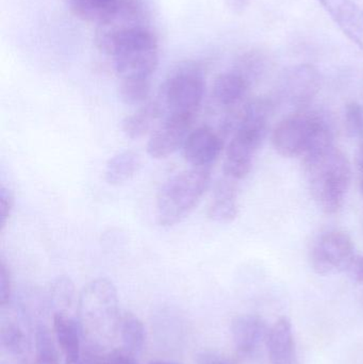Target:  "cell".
Masks as SVG:
<instances>
[{"instance_id": "cell-1", "label": "cell", "mask_w": 363, "mask_h": 364, "mask_svg": "<svg viewBox=\"0 0 363 364\" xmlns=\"http://www.w3.org/2000/svg\"><path fill=\"white\" fill-rule=\"evenodd\" d=\"M77 306L85 348L104 353L119 336L121 323L114 284L107 278L92 280L79 294Z\"/></svg>"}, {"instance_id": "cell-2", "label": "cell", "mask_w": 363, "mask_h": 364, "mask_svg": "<svg viewBox=\"0 0 363 364\" xmlns=\"http://www.w3.org/2000/svg\"><path fill=\"white\" fill-rule=\"evenodd\" d=\"M304 171L311 196L326 214L342 208L351 182V164L345 154L332 146L304 157Z\"/></svg>"}, {"instance_id": "cell-3", "label": "cell", "mask_w": 363, "mask_h": 364, "mask_svg": "<svg viewBox=\"0 0 363 364\" xmlns=\"http://www.w3.org/2000/svg\"><path fill=\"white\" fill-rule=\"evenodd\" d=\"M211 184V168H191L170 177L157 195V222L170 228L197 207Z\"/></svg>"}, {"instance_id": "cell-4", "label": "cell", "mask_w": 363, "mask_h": 364, "mask_svg": "<svg viewBox=\"0 0 363 364\" xmlns=\"http://www.w3.org/2000/svg\"><path fill=\"white\" fill-rule=\"evenodd\" d=\"M275 151L286 158L306 156L332 146V134L320 113L298 110L283 119L272 136Z\"/></svg>"}, {"instance_id": "cell-5", "label": "cell", "mask_w": 363, "mask_h": 364, "mask_svg": "<svg viewBox=\"0 0 363 364\" xmlns=\"http://www.w3.org/2000/svg\"><path fill=\"white\" fill-rule=\"evenodd\" d=\"M206 91L204 72L198 64L185 62L173 70L160 92L166 115L196 117Z\"/></svg>"}, {"instance_id": "cell-6", "label": "cell", "mask_w": 363, "mask_h": 364, "mask_svg": "<svg viewBox=\"0 0 363 364\" xmlns=\"http://www.w3.org/2000/svg\"><path fill=\"white\" fill-rule=\"evenodd\" d=\"M109 55L119 80L151 79L159 63V45L151 28L123 38Z\"/></svg>"}, {"instance_id": "cell-7", "label": "cell", "mask_w": 363, "mask_h": 364, "mask_svg": "<svg viewBox=\"0 0 363 364\" xmlns=\"http://www.w3.org/2000/svg\"><path fill=\"white\" fill-rule=\"evenodd\" d=\"M151 19L142 0H121L114 10L97 23L95 43L97 48L110 55L117 43L130 34L151 29Z\"/></svg>"}, {"instance_id": "cell-8", "label": "cell", "mask_w": 363, "mask_h": 364, "mask_svg": "<svg viewBox=\"0 0 363 364\" xmlns=\"http://www.w3.org/2000/svg\"><path fill=\"white\" fill-rule=\"evenodd\" d=\"M355 246L343 231H330L319 237L311 250V267L319 275H334L351 269Z\"/></svg>"}, {"instance_id": "cell-9", "label": "cell", "mask_w": 363, "mask_h": 364, "mask_svg": "<svg viewBox=\"0 0 363 364\" xmlns=\"http://www.w3.org/2000/svg\"><path fill=\"white\" fill-rule=\"evenodd\" d=\"M26 324L29 322L21 310L11 304L1 307L0 364H29L31 341Z\"/></svg>"}, {"instance_id": "cell-10", "label": "cell", "mask_w": 363, "mask_h": 364, "mask_svg": "<svg viewBox=\"0 0 363 364\" xmlns=\"http://www.w3.org/2000/svg\"><path fill=\"white\" fill-rule=\"evenodd\" d=\"M281 96L296 110H305L321 90V75L310 64H300L286 70L279 83Z\"/></svg>"}, {"instance_id": "cell-11", "label": "cell", "mask_w": 363, "mask_h": 364, "mask_svg": "<svg viewBox=\"0 0 363 364\" xmlns=\"http://www.w3.org/2000/svg\"><path fill=\"white\" fill-rule=\"evenodd\" d=\"M196 117L185 115H166L151 134L147 142V154L153 159L161 160L183 149L192 132Z\"/></svg>"}, {"instance_id": "cell-12", "label": "cell", "mask_w": 363, "mask_h": 364, "mask_svg": "<svg viewBox=\"0 0 363 364\" xmlns=\"http://www.w3.org/2000/svg\"><path fill=\"white\" fill-rule=\"evenodd\" d=\"M224 149L221 134L209 126L192 130L183 146V158L191 168H211Z\"/></svg>"}, {"instance_id": "cell-13", "label": "cell", "mask_w": 363, "mask_h": 364, "mask_svg": "<svg viewBox=\"0 0 363 364\" xmlns=\"http://www.w3.org/2000/svg\"><path fill=\"white\" fill-rule=\"evenodd\" d=\"M230 331L238 352L249 356L266 343L270 328L259 316L242 314L232 320Z\"/></svg>"}, {"instance_id": "cell-14", "label": "cell", "mask_w": 363, "mask_h": 364, "mask_svg": "<svg viewBox=\"0 0 363 364\" xmlns=\"http://www.w3.org/2000/svg\"><path fill=\"white\" fill-rule=\"evenodd\" d=\"M341 31L363 51V10L353 0H318Z\"/></svg>"}, {"instance_id": "cell-15", "label": "cell", "mask_w": 363, "mask_h": 364, "mask_svg": "<svg viewBox=\"0 0 363 364\" xmlns=\"http://www.w3.org/2000/svg\"><path fill=\"white\" fill-rule=\"evenodd\" d=\"M259 149L255 143L234 134L226 149L223 164L225 177L234 181L246 178L253 168L254 157Z\"/></svg>"}, {"instance_id": "cell-16", "label": "cell", "mask_w": 363, "mask_h": 364, "mask_svg": "<svg viewBox=\"0 0 363 364\" xmlns=\"http://www.w3.org/2000/svg\"><path fill=\"white\" fill-rule=\"evenodd\" d=\"M53 333L66 364H76L82 356L83 335L80 324L70 314H53Z\"/></svg>"}, {"instance_id": "cell-17", "label": "cell", "mask_w": 363, "mask_h": 364, "mask_svg": "<svg viewBox=\"0 0 363 364\" xmlns=\"http://www.w3.org/2000/svg\"><path fill=\"white\" fill-rule=\"evenodd\" d=\"M266 344L271 363L298 364L293 329L287 316H281L270 327Z\"/></svg>"}, {"instance_id": "cell-18", "label": "cell", "mask_w": 363, "mask_h": 364, "mask_svg": "<svg viewBox=\"0 0 363 364\" xmlns=\"http://www.w3.org/2000/svg\"><path fill=\"white\" fill-rule=\"evenodd\" d=\"M238 214V191L236 181L225 177L215 186L212 200L207 209V216L213 222L228 224L234 222Z\"/></svg>"}, {"instance_id": "cell-19", "label": "cell", "mask_w": 363, "mask_h": 364, "mask_svg": "<svg viewBox=\"0 0 363 364\" xmlns=\"http://www.w3.org/2000/svg\"><path fill=\"white\" fill-rule=\"evenodd\" d=\"M162 119H164V110L159 100L145 102L138 110L123 119L121 130L127 138L139 140L153 134Z\"/></svg>"}, {"instance_id": "cell-20", "label": "cell", "mask_w": 363, "mask_h": 364, "mask_svg": "<svg viewBox=\"0 0 363 364\" xmlns=\"http://www.w3.org/2000/svg\"><path fill=\"white\" fill-rule=\"evenodd\" d=\"M251 85L234 70L219 75L212 87V98L215 104L226 110H236L246 97Z\"/></svg>"}, {"instance_id": "cell-21", "label": "cell", "mask_w": 363, "mask_h": 364, "mask_svg": "<svg viewBox=\"0 0 363 364\" xmlns=\"http://www.w3.org/2000/svg\"><path fill=\"white\" fill-rule=\"evenodd\" d=\"M141 157L134 151H123L115 154L107 162L104 181L113 186H121L129 181L140 170Z\"/></svg>"}, {"instance_id": "cell-22", "label": "cell", "mask_w": 363, "mask_h": 364, "mask_svg": "<svg viewBox=\"0 0 363 364\" xmlns=\"http://www.w3.org/2000/svg\"><path fill=\"white\" fill-rule=\"evenodd\" d=\"M119 336L121 337L123 348L130 354H140L144 350L146 342V331L142 321L131 312L121 314L119 323Z\"/></svg>"}, {"instance_id": "cell-23", "label": "cell", "mask_w": 363, "mask_h": 364, "mask_svg": "<svg viewBox=\"0 0 363 364\" xmlns=\"http://www.w3.org/2000/svg\"><path fill=\"white\" fill-rule=\"evenodd\" d=\"M270 59L259 49L246 51L236 60L232 70L245 79L249 85L257 82L268 70Z\"/></svg>"}, {"instance_id": "cell-24", "label": "cell", "mask_w": 363, "mask_h": 364, "mask_svg": "<svg viewBox=\"0 0 363 364\" xmlns=\"http://www.w3.org/2000/svg\"><path fill=\"white\" fill-rule=\"evenodd\" d=\"M76 299V289L70 277L59 276L53 280L48 292V306L53 314H70Z\"/></svg>"}, {"instance_id": "cell-25", "label": "cell", "mask_w": 363, "mask_h": 364, "mask_svg": "<svg viewBox=\"0 0 363 364\" xmlns=\"http://www.w3.org/2000/svg\"><path fill=\"white\" fill-rule=\"evenodd\" d=\"M121 0H68L70 11L77 18L98 23L106 18Z\"/></svg>"}, {"instance_id": "cell-26", "label": "cell", "mask_w": 363, "mask_h": 364, "mask_svg": "<svg viewBox=\"0 0 363 364\" xmlns=\"http://www.w3.org/2000/svg\"><path fill=\"white\" fill-rule=\"evenodd\" d=\"M151 79H123L119 80V97L129 106H142L151 93Z\"/></svg>"}, {"instance_id": "cell-27", "label": "cell", "mask_w": 363, "mask_h": 364, "mask_svg": "<svg viewBox=\"0 0 363 364\" xmlns=\"http://www.w3.org/2000/svg\"><path fill=\"white\" fill-rule=\"evenodd\" d=\"M345 128L352 138L363 141V106L358 102H350L345 107Z\"/></svg>"}, {"instance_id": "cell-28", "label": "cell", "mask_w": 363, "mask_h": 364, "mask_svg": "<svg viewBox=\"0 0 363 364\" xmlns=\"http://www.w3.org/2000/svg\"><path fill=\"white\" fill-rule=\"evenodd\" d=\"M12 276L4 259L0 261V307L10 305L12 299Z\"/></svg>"}, {"instance_id": "cell-29", "label": "cell", "mask_w": 363, "mask_h": 364, "mask_svg": "<svg viewBox=\"0 0 363 364\" xmlns=\"http://www.w3.org/2000/svg\"><path fill=\"white\" fill-rule=\"evenodd\" d=\"M14 193L10 188L2 186L1 190H0V216H1L0 227H1V231H4L6 229V225H8L11 215H12L13 210H14Z\"/></svg>"}, {"instance_id": "cell-30", "label": "cell", "mask_w": 363, "mask_h": 364, "mask_svg": "<svg viewBox=\"0 0 363 364\" xmlns=\"http://www.w3.org/2000/svg\"><path fill=\"white\" fill-rule=\"evenodd\" d=\"M106 360L107 364H138L134 355L124 348L111 350L107 354Z\"/></svg>"}, {"instance_id": "cell-31", "label": "cell", "mask_w": 363, "mask_h": 364, "mask_svg": "<svg viewBox=\"0 0 363 364\" xmlns=\"http://www.w3.org/2000/svg\"><path fill=\"white\" fill-rule=\"evenodd\" d=\"M106 356L104 353L87 348L83 350L80 360L76 364H107Z\"/></svg>"}, {"instance_id": "cell-32", "label": "cell", "mask_w": 363, "mask_h": 364, "mask_svg": "<svg viewBox=\"0 0 363 364\" xmlns=\"http://www.w3.org/2000/svg\"><path fill=\"white\" fill-rule=\"evenodd\" d=\"M197 364H232L224 357L212 352H204L197 356Z\"/></svg>"}, {"instance_id": "cell-33", "label": "cell", "mask_w": 363, "mask_h": 364, "mask_svg": "<svg viewBox=\"0 0 363 364\" xmlns=\"http://www.w3.org/2000/svg\"><path fill=\"white\" fill-rule=\"evenodd\" d=\"M230 10L236 13H242L251 4V0H225Z\"/></svg>"}, {"instance_id": "cell-34", "label": "cell", "mask_w": 363, "mask_h": 364, "mask_svg": "<svg viewBox=\"0 0 363 364\" xmlns=\"http://www.w3.org/2000/svg\"><path fill=\"white\" fill-rule=\"evenodd\" d=\"M351 271L352 274H353V277L357 282H363V257L362 258L356 259Z\"/></svg>"}, {"instance_id": "cell-35", "label": "cell", "mask_w": 363, "mask_h": 364, "mask_svg": "<svg viewBox=\"0 0 363 364\" xmlns=\"http://www.w3.org/2000/svg\"><path fill=\"white\" fill-rule=\"evenodd\" d=\"M33 364H59L58 355H36Z\"/></svg>"}, {"instance_id": "cell-36", "label": "cell", "mask_w": 363, "mask_h": 364, "mask_svg": "<svg viewBox=\"0 0 363 364\" xmlns=\"http://www.w3.org/2000/svg\"><path fill=\"white\" fill-rule=\"evenodd\" d=\"M360 190L363 194V155L362 159V164H360Z\"/></svg>"}, {"instance_id": "cell-37", "label": "cell", "mask_w": 363, "mask_h": 364, "mask_svg": "<svg viewBox=\"0 0 363 364\" xmlns=\"http://www.w3.org/2000/svg\"><path fill=\"white\" fill-rule=\"evenodd\" d=\"M149 364H179V363H172V361L157 360V361H153V363H151Z\"/></svg>"}, {"instance_id": "cell-38", "label": "cell", "mask_w": 363, "mask_h": 364, "mask_svg": "<svg viewBox=\"0 0 363 364\" xmlns=\"http://www.w3.org/2000/svg\"><path fill=\"white\" fill-rule=\"evenodd\" d=\"M362 149H363V145H362ZM362 155H363V154H362Z\"/></svg>"}]
</instances>
